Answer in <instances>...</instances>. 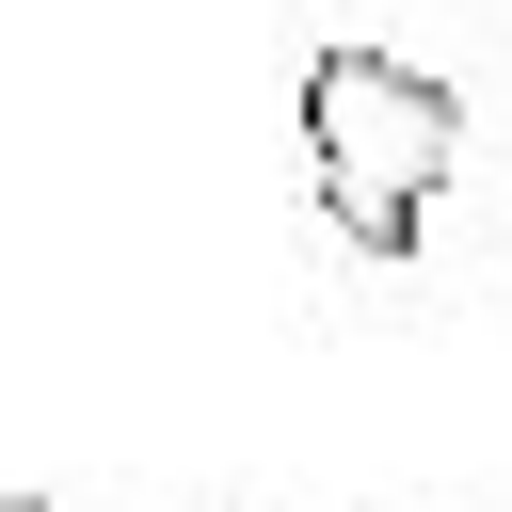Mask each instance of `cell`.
<instances>
[{
  "instance_id": "1",
  "label": "cell",
  "mask_w": 512,
  "mask_h": 512,
  "mask_svg": "<svg viewBox=\"0 0 512 512\" xmlns=\"http://www.w3.org/2000/svg\"><path fill=\"white\" fill-rule=\"evenodd\" d=\"M448 176H464V96L432 64H400L368 32L304 64V192H320V224L352 256H416Z\"/></svg>"
}]
</instances>
